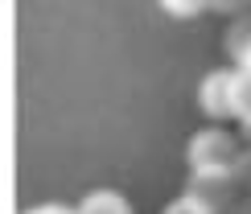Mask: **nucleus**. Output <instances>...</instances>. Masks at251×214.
Returning <instances> with one entry per match:
<instances>
[{
  "instance_id": "7ed1b4c3",
  "label": "nucleus",
  "mask_w": 251,
  "mask_h": 214,
  "mask_svg": "<svg viewBox=\"0 0 251 214\" xmlns=\"http://www.w3.org/2000/svg\"><path fill=\"white\" fill-rule=\"evenodd\" d=\"M235 103H239V66L231 70H206L198 82V111L210 124L235 120Z\"/></svg>"
},
{
  "instance_id": "f03ea898",
  "label": "nucleus",
  "mask_w": 251,
  "mask_h": 214,
  "mask_svg": "<svg viewBox=\"0 0 251 214\" xmlns=\"http://www.w3.org/2000/svg\"><path fill=\"white\" fill-rule=\"evenodd\" d=\"M239 194H243V189H239L235 173H190L185 186H181V198L190 202L198 214H226Z\"/></svg>"
},
{
  "instance_id": "ddd939ff",
  "label": "nucleus",
  "mask_w": 251,
  "mask_h": 214,
  "mask_svg": "<svg viewBox=\"0 0 251 214\" xmlns=\"http://www.w3.org/2000/svg\"><path fill=\"white\" fill-rule=\"evenodd\" d=\"M247 136H251V132H247Z\"/></svg>"
},
{
  "instance_id": "423d86ee",
  "label": "nucleus",
  "mask_w": 251,
  "mask_h": 214,
  "mask_svg": "<svg viewBox=\"0 0 251 214\" xmlns=\"http://www.w3.org/2000/svg\"><path fill=\"white\" fill-rule=\"evenodd\" d=\"M235 124L251 132V70H239V103H235Z\"/></svg>"
},
{
  "instance_id": "0eeeda50",
  "label": "nucleus",
  "mask_w": 251,
  "mask_h": 214,
  "mask_svg": "<svg viewBox=\"0 0 251 214\" xmlns=\"http://www.w3.org/2000/svg\"><path fill=\"white\" fill-rule=\"evenodd\" d=\"M156 4H161V13H169V17H177V21H190V17H198V13H206L210 0H156Z\"/></svg>"
},
{
  "instance_id": "6e6552de",
  "label": "nucleus",
  "mask_w": 251,
  "mask_h": 214,
  "mask_svg": "<svg viewBox=\"0 0 251 214\" xmlns=\"http://www.w3.org/2000/svg\"><path fill=\"white\" fill-rule=\"evenodd\" d=\"M235 181H239V189L251 198V144L239 153V165H235Z\"/></svg>"
},
{
  "instance_id": "1a4fd4ad",
  "label": "nucleus",
  "mask_w": 251,
  "mask_h": 214,
  "mask_svg": "<svg viewBox=\"0 0 251 214\" xmlns=\"http://www.w3.org/2000/svg\"><path fill=\"white\" fill-rule=\"evenodd\" d=\"M210 13L239 17V13H251V0H210Z\"/></svg>"
},
{
  "instance_id": "20e7f679",
  "label": "nucleus",
  "mask_w": 251,
  "mask_h": 214,
  "mask_svg": "<svg viewBox=\"0 0 251 214\" xmlns=\"http://www.w3.org/2000/svg\"><path fill=\"white\" fill-rule=\"evenodd\" d=\"M223 50L239 70H251V13L231 17V25L223 33Z\"/></svg>"
},
{
  "instance_id": "39448f33",
  "label": "nucleus",
  "mask_w": 251,
  "mask_h": 214,
  "mask_svg": "<svg viewBox=\"0 0 251 214\" xmlns=\"http://www.w3.org/2000/svg\"><path fill=\"white\" fill-rule=\"evenodd\" d=\"M78 214H132V202L120 189L99 186V189H91V194L78 198Z\"/></svg>"
},
{
  "instance_id": "f8f14e48",
  "label": "nucleus",
  "mask_w": 251,
  "mask_h": 214,
  "mask_svg": "<svg viewBox=\"0 0 251 214\" xmlns=\"http://www.w3.org/2000/svg\"><path fill=\"white\" fill-rule=\"evenodd\" d=\"M226 214H251V198H247V194H239V198H235V206L226 210Z\"/></svg>"
},
{
  "instance_id": "9d476101",
  "label": "nucleus",
  "mask_w": 251,
  "mask_h": 214,
  "mask_svg": "<svg viewBox=\"0 0 251 214\" xmlns=\"http://www.w3.org/2000/svg\"><path fill=\"white\" fill-rule=\"evenodd\" d=\"M29 214H78V206H62V202H46V206H33Z\"/></svg>"
},
{
  "instance_id": "9b49d317",
  "label": "nucleus",
  "mask_w": 251,
  "mask_h": 214,
  "mask_svg": "<svg viewBox=\"0 0 251 214\" xmlns=\"http://www.w3.org/2000/svg\"><path fill=\"white\" fill-rule=\"evenodd\" d=\"M161 214H198V210H194V206H190V202H185L181 194H177V198H173V202H169V206H165Z\"/></svg>"
},
{
  "instance_id": "f257e3e1",
  "label": "nucleus",
  "mask_w": 251,
  "mask_h": 214,
  "mask_svg": "<svg viewBox=\"0 0 251 214\" xmlns=\"http://www.w3.org/2000/svg\"><path fill=\"white\" fill-rule=\"evenodd\" d=\"M239 153H243V144L223 124H206L185 144V165H190V173H235Z\"/></svg>"
}]
</instances>
